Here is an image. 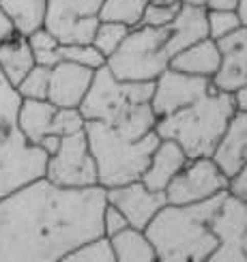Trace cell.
I'll use <instances>...</instances> for the list:
<instances>
[{"label": "cell", "instance_id": "obj_24", "mask_svg": "<svg viewBox=\"0 0 247 262\" xmlns=\"http://www.w3.org/2000/svg\"><path fill=\"white\" fill-rule=\"evenodd\" d=\"M28 43L32 50V56H35L37 64H43V67H54L56 62H60V46L62 43L52 35L48 28H39L35 32L28 35Z\"/></svg>", "mask_w": 247, "mask_h": 262}, {"label": "cell", "instance_id": "obj_8", "mask_svg": "<svg viewBox=\"0 0 247 262\" xmlns=\"http://www.w3.org/2000/svg\"><path fill=\"white\" fill-rule=\"evenodd\" d=\"M43 177L60 187H95L99 185L97 179V163L91 152L88 140L84 129L75 134L62 136L56 150L48 155Z\"/></svg>", "mask_w": 247, "mask_h": 262}, {"label": "cell", "instance_id": "obj_30", "mask_svg": "<svg viewBox=\"0 0 247 262\" xmlns=\"http://www.w3.org/2000/svg\"><path fill=\"white\" fill-rule=\"evenodd\" d=\"M236 28H241V19L236 11H207V35L211 39L219 41Z\"/></svg>", "mask_w": 247, "mask_h": 262}, {"label": "cell", "instance_id": "obj_17", "mask_svg": "<svg viewBox=\"0 0 247 262\" xmlns=\"http://www.w3.org/2000/svg\"><path fill=\"white\" fill-rule=\"evenodd\" d=\"M211 159L228 179L247 163V112L236 110L232 114Z\"/></svg>", "mask_w": 247, "mask_h": 262}, {"label": "cell", "instance_id": "obj_13", "mask_svg": "<svg viewBox=\"0 0 247 262\" xmlns=\"http://www.w3.org/2000/svg\"><path fill=\"white\" fill-rule=\"evenodd\" d=\"M107 204L116 206L125 215L129 226L144 228L150 224V220L159 213V209L166 204V193L148 189L142 181H131L118 187L105 189Z\"/></svg>", "mask_w": 247, "mask_h": 262}, {"label": "cell", "instance_id": "obj_36", "mask_svg": "<svg viewBox=\"0 0 247 262\" xmlns=\"http://www.w3.org/2000/svg\"><path fill=\"white\" fill-rule=\"evenodd\" d=\"M236 0H209L207 11H234Z\"/></svg>", "mask_w": 247, "mask_h": 262}, {"label": "cell", "instance_id": "obj_10", "mask_svg": "<svg viewBox=\"0 0 247 262\" xmlns=\"http://www.w3.org/2000/svg\"><path fill=\"white\" fill-rule=\"evenodd\" d=\"M103 0H48L46 24L60 43H91Z\"/></svg>", "mask_w": 247, "mask_h": 262}, {"label": "cell", "instance_id": "obj_9", "mask_svg": "<svg viewBox=\"0 0 247 262\" xmlns=\"http://www.w3.org/2000/svg\"><path fill=\"white\" fill-rule=\"evenodd\" d=\"M223 191H228V177L211 157H196L183 166L164 193L170 204H196Z\"/></svg>", "mask_w": 247, "mask_h": 262}, {"label": "cell", "instance_id": "obj_14", "mask_svg": "<svg viewBox=\"0 0 247 262\" xmlns=\"http://www.w3.org/2000/svg\"><path fill=\"white\" fill-rule=\"evenodd\" d=\"M95 69L84 64L60 60L50 69L48 101L56 107H80L82 99L91 89Z\"/></svg>", "mask_w": 247, "mask_h": 262}, {"label": "cell", "instance_id": "obj_11", "mask_svg": "<svg viewBox=\"0 0 247 262\" xmlns=\"http://www.w3.org/2000/svg\"><path fill=\"white\" fill-rule=\"evenodd\" d=\"M211 228L219 241V247L215 249L211 260L245 262L241 252V238L247 230V200L230 191H223L211 217Z\"/></svg>", "mask_w": 247, "mask_h": 262}, {"label": "cell", "instance_id": "obj_21", "mask_svg": "<svg viewBox=\"0 0 247 262\" xmlns=\"http://www.w3.org/2000/svg\"><path fill=\"white\" fill-rule=\"evenodd\" d=\"M107 238H110L118 262H155L157 260L155 247L142 228L127 226L121 232H116Z\"/></svg>", "mask_w": 247, "mask_h": 262}, {"label": "cell", "instance_id": "obj_27", "mask_svg": "<svg viewBox=\"0 0 247 262\" xmlns=\"http://www.w3.org/2000/svg\"><path fill=\"white\" fill-rule=\"evenodd\" d=\"M50 69L43 64H35L24 78L15 86L17 95L21 99H48V89H50Z\"/></svg>", "mask_w": 247, "mask_h": 262}, {"label": "cell", "instance_id": "obj_2", "mask_svg": "<svg viewBox=\"0 0 247 262\" xmlns=\"http://www.w3.org/2000/svg\"><path fill=\"white\" fill-rule=\"evenodd\" d=\"M204 37H209L207 9L183 5L181 13L166 26H133L121 48L105 60V67L118 80L153 82L181 50Z\"/></svg>", "mask_w": 247, "mask_h": 262}, {"label": "cell", "instance_id": "obj_6", "mask_svg": "<svg viewBox=\"0 0 247 262\" xmlns=\"http://www.w3.org/2000/svg\"><path fill=\"white\" fill-rule=\"evenodd\" d=\"M21 97L0 73V198L28 181L43 177L48 152L30 144L19 131L17 107Z\"/></svg>", "mask_w": 247, "mask_h": 262}, {"label": "cell", "instance_id": "obj_34", "mask_svg": "<svg viewBox=\"0 0 247 262\" xmlns=\"http://www.w3.org/2000/svg\"><path fill=\"white\" fill-rule=\"evenodd\" d=\"M15 26H13V21L9 19V15L5 13L3 9H0V46L11 37V35H15Z\"/></svg>", "mask_w": 247, "mask_h": 262}, {"label": "cell", "instance_id": "obj_16", "mask_svg": "<svg viewBox=\"0 0 247 262\" xmlns=\"http://www.w3.org/2000/svg\"><path fill=\"white\" fill-rule=\"evenodd\" d=\"M56 114V105L48 99H21L17 107V125L24 138L52 155L56 150L60 138L52 136V118Z\"/></svg>", "mask_w": 247, "mask_h": 262}, {"label": "cell", "instance_id": "obj_33", "mask_svg": "<svg viewBox=\"0 0 247 262\" xmlns=\"http://www.w3.org/2000/svg\"><path fill=\"white\" fill-rule=\"evenodd\" d=\"M228 191L247 200V163L234 174V177L228 179Z\"/></svg>", "mask_w": 247, "mask_h": 262}, {"label": "cell", "instance_id": "obj_32", "mask_svg": "<svg viewBox=\"0 0 247 262\" xmlns=\"http://www.w3.org/2000/svg\"><path fill=\"white\" fill-rule=\"evenodd\" d=\"M101 226H103V234L105 236H112L116 232H121L123 228L129 226V222L125 220V215L116 209L112 204H105L103 209V217H101Z\"/></svg>", "mask_w": 247, "mask_h": 262}, {"label": "cell", "instance_id": "obj_25", "mask_svg": "<svg viewBox=\"0 0 247 262\" xmlns=\"http://www.w3.org/2000/svg\"><path fill=\"white\" fill-rule=\"evenodd\" d=\"M129 30L131 28H129L127 24H121V21H99V26H97L91 43L103 54L105 60H107L118 48H121V43L129 35Z\"/></svg>", "mask_w": 247, "mask_h": 262}, {"label": "cell", "instance_id": "obj_39", "mask_svg": "<svg viewBox=\"0 0 247 262\" xmlns=\"http://www.w3.org/2000/svg\"><path fill=\"white\" fill-rule=\"evenodd\" d=\"M241 252H243V258H245V262H247V230H245V234H243V238H241Z\"/></svg>", "mask_w": 247, "mask_h": 262}, {"label": "cell", "instance_id": "obj_20", "mask_svg": "<svg viewBox=\"0 0 247 262\" xmlns=\"http://www.w3.org/2000/svg\"><path fill=\"white\" fill-rule=\"evenodd\" d=\"M35 56H32L30 43L26 35H11L3 46H0V73L7 78L11 86H17L19 80L35 67Z\"/></svg>", "mask_w": 247, "mask_h": 262}, {"label": "cell", "instance_id": "obj_5", "mask_svg": "<svg viewBox=\"0 0 247 262\" xmlns=\"http://www.w3.org/2000/svg\"><path fill=\"white\" fill-rule=\"evenodd\" d=\"M234 112L232 93L211 86L193 103L157 118L155 131L161 140H174L189 159L211 157Z\"/></svg>", "mask_w": 247, "mask_h": 262}, {"label": "cell", "instance_id": "obj_28", "mask_svg": "<svg viewBox=\"0 0 247 262\" xmlns=\"http://www.w3.org/2000/svg\"><path fill=\"white\" fill-rule=\"evenodd\" d=\"M60 58L84 64V67L95 69V71L105 64V56L93 46V43H62Z\"/></svg>", "mask_w": 247, "mask_h": 262}, {"label": "cell", "instance_id": "obj_15", "mask_svg": "<svg viewBox=\"0 0 247 262\" xmlns=\"http://www.w3.org/2000/svg\"><path fill=\"white\" fill-rule=\"evenodd\" d=\"M217 46L221 52V64L211 82L219 91L232 93L247 84V26L236 28L228 37L219 39Z\"/></svg>", "mask_w": 247, "mask_h": 262}, {"label": "cell", "instance_id": "obj_18", "mask_svg": "<svg viewBox=\"0 0 247 262\" xmlns=\"http://www.w3.org/2000/svg\"><path fill=\"white\" fill-rule=\"evenodd\" d=\"M187 161H189V157L174 140H159V144L155 146L153 155L148 159V166L142 172L140 181H142L148 189L166 191L170 181L183 170V166H185Z\"/></svg>", "mask_w": 247, "mask_h": 262}, {"label": "cell", "instance_id": "obj_37", "mask_svg": "<svg viewBox=\"0 0 247 262\" xmlns=\"http://www.w3.org/2000/svg\"><path fill=\"white\" fill-rule=\"evenodd\" d=\"M236 15L241 19V26H247V0H236Z\"/></svg>", "mask_w": 247, "mask_h": 262}, {"label": "cell", "instance_id": "obj_31", "mask_svg": "<svg viewBox=\"0 0 247 262\" xmlns=\"http://www.w3.org/2000/svg\"><path fill=\"white\" fill-rule=\"evenodd\" d=\"M86 118L82 116L80 107H56V114L52 118V136L62 138L84 129Z\"/></svg>", "mask_w": 247, "mask_h": 262}, {"label": "cell", "instance_id": "obj_29", "mask_svg": "<svg viewBox=\"0 0 247 262\" xmlns=\"http://www.w3.org/2000/svg\"><path fill=\"white\" fill-rule=\"evenodd\" d=\"M183 9V0H148L144 9L142 24L146 26H166Z\"/></svg>", "mask_w": 247, "mask_h": 262}, {"label": "cell", "instance_id": "obj_1", "mask_svg": "<svg viewBox=\"0 0 247 262\" xmlns=\"http://www.w3.org/2000/svg\"><path fill=\"white\" fill-rule=\"evenodd\" d=\"M105 187H60L46 177L0 198V262L64 260L103 234Z\"/></svg>", "mask_w": 247, "mask_h": 262}, {"label": "cell", "instance_id": "obj_38", "mask_svg": "<svg viewBox=\"0 0 247 262\" xmlns=\"http://www.w3.org/2000/svg\"><path fill=\"white\" fill-rule=\"evenodd\" d=\"M207 3H209V0H183V5H187V7H200V9H207Z\"/></svg>", "mask_w": 247, "mask_h": 262}, {"label": "cell", "instance_id": "obj_7", "mask_svg": "<svg viewBox=\"0 0 247 262\" xmlns=\"http://www.w3.org/2000/svg\"><path fill=\"white\" fill-rule=\"evenodd\" d=\"M153 82H129L118 80L103 64L95 71L91 89L80 103V112L86 121L116 123L133 107L150 103Z\"/></svg>", "mask_w": 247, "mask_h": 262}, {"label": "cell", "instance_id": "obj_26", "mask_svg": "<svg viewBox=\"0 0 247 262\" xmlns=\"http://www.w3.org/2000/svg\"><path fill=\"white\" fill-rule=\"evenodd\" d=\"M64 260H75V262L78 260L80 262H116V256H114L110 238H107L105 234H99V236L91 238V241L82 243L80 247H75Z\"/></svg>", "mask_w": 247, "mask_h": 262}, {"label": "cell", "instance_id": "obj_4", "mask_svg": "<svg viewBox=\"0 0 247 262\" xmlns=\"http://www.w3.org/2000/svg\"><path fill=\"white\" fill-rule=\"evenodd\" d=\"M84 134L97 163V179L105 189L140 181L161 140L157 131L140 136L123 125L101 121H86Z\"/></svg>", "mask_w": 247, "mask_h": 262}, {"label": "cell", "instance_id": "obj_35", "mask_svg": "<svg viewBox=\"0 0 247 262\" xmlns=\"http://www.w3.org/2000/svg\"><path fill=\"white\" fill-rule=\"evenodd\" d=\"M232 101H234V110L247 112V84H243L236 91H232Z\"/></svg>", "mask_w": 247, "mask_h": 262}, {"label": "cell", "instance_id": "obj_23", "mask_svg": "<svg viewBox=\"0 0 247 262\" xmlns=\"http://www.w3.org/2000/svg\"><path fill=\"white\" fill-rule=\"evenodd\" d=\"M146 5H148V0H103L99 19L121 21V24H127L129 28H133L138 24H142Z\"/></svg>", "mask_w": 247, "mask_h": 262}, {"label": "cell", "instance_id": "obj_19", "mask_svg": "<svg viewBox=\"0 0 247 262\" xmlns=\"http://www.w3.org/2000/svg\"><path fill=\"white\" fill-rule=\"evenodd\" d=\"M221 64V52L217 41L211 37H204L196 43H191L185 50H181L174 58H172L170 67L189 73V75H200V78H213L219 71Z\"/></svg>", "mask_w": 247, "mask_h": 262}, {"label": "cell", "instance_id": "obj_22", "mask_svg": "<svg viewBox=\"0 0 247 262\" xmlns=\"http://www.w3.org/2000/svg\"><path fill=\"white\" fill-rule=\"evenodd\" d=\"M0 9L13 21L19 35H30L46 24L48 0H0Z\"/></svg>", "mask_w": 247, "mask_h": 262}, {"label": "cell", "instance_id": "obj_3", "mask_svg": "<svg viewBox=\"0 0 247 262\" xmlns=\"http://www.w3.org/2000/svg\"><path fill=\"white\" fill-rule=\"evenodd\" d=\"M221 195V193H219ZM219 195L196 204L166 202L144 228L155 247L157 260L164 262H207L219 247L211 228V217Z\"/></svg>", "mask_w": 247, "mask_h": 262}, {"label": "cell", "instance_id": "obj_12", "mask_svg": "<svg viewBox=\"0 0 247 262\" xmlns=\"http://www.w3.org/2000/svg\"><path fill=\"white\" fill-rule=\"evenodd\" d=\"M213 86L211 78H200V75H189L168 67L164 73H159L153 80V97H150V107L157 118L168 116L181 110L207 93Z\"/></svg>", "mask_w": 247, "mask_h": 262}]
</instances>
